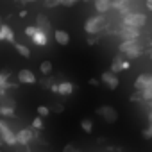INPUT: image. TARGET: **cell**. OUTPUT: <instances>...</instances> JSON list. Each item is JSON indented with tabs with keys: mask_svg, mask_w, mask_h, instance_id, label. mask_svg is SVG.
I'll list each match as a JSON object with an SVG mask.
<instances>
[{
	"mask_svg": "<svg viewBox=\"0 0 152 152\" xmlns=\"http://www.w3.org/2000/svg\"><path fill=\"white\" fill-rule=\"evenodd\" d=\"M107 27H109V22H107V18H106L104 15L91 16V18H88L86 23H84V31H86L90 36H97L99 32L107 31Z\"/></svg>",
	"mask_w": 152,
	"mask_h": 152,
	"instance_id": "obj_1",
	"label": "cell"
},
{
	"mask_svg": "<svg viewBox=\"0 0 152 152\" xmlns=\"http://www.w3.org/2000/svg\"><path fill=\"white\" fill-rule=\"evenodd\" d=\"M118 48H120V54H124L127 59H136L143 54V47L138 41H122Z\"/></svg>",
	"mask_w": 152,
	"mask_h": 152,
	"instance_id": "obj_2",
	"label": "cell"
},
{
	"mask_svg": "<svg viewBox=\"0 0 152 152\" xmlns=\"http://www.w3.org/2000/svg\"><path fill=\"white\" fill-rule=\"evenodd\" d=\"M147 23V16L141 13H131L127 16L122 18V25L124 27H134V29H141Z\"/></svg>",
	"mask_w": 152,
	"mask_h": 152,
	"instance_id": "obj_3",
	"label": "cell"
},
{
	"mask_svg": "<svg viewBox=\"0 0 152 152\" xmlns=\"http://www.w3.org/2000/svg\"><path fill=\"white\" fill-rule=\"evenodd\" d=\"M0 140L2 141H6L7 145H18V141H16V134L11 131V127L4 122V120H0Z\"/></svg>",
	"mask_w": 152,
	"mask_h": 152,
	"instance_id": "obj_4",
	"label": "cell"
},
{
	"mask_svg": "<svg viewBox=\"0 0 152 152\" xmlns=\"http://www.w3.org/2000/svg\"><path fill=\"white\" fill-rule=\"evenodd\" d=\"M97 115L102 116V120H106L107 124H115L118 120V113H116V109L113 106H100L97 109Z\"/></svg>",
	"mask_w": 152,
	"mask_h": 152,
	"instance_id": "obj_5",
	"label": "cell"
},
{
	"mask_svg": "<svg viewBox=\"0 0 152 152\" xmlns=\"http://www.w3.org/2000/svg\"><path fill=\"white\" fill-rule=\"evenodd\" d=\"M150 84H152V73H141V75H138V79L134 81V90L141 93V91H145Z\"/></svg>",
	"mask_w": 152,
	"mask_h": 152,
	"instance_id": "obj_6",
	"label": "cell"
},
{
	"mask_svg": "<svg viewBox=\"0 0 152 152\" xmlns=\"http://www.w3.org/2000/svg\"><path fill=\"white\" fill-rule=\"evenodd\" d=\"M120 38L122 41H138L140 38V29H134V27H120Z\"/></svg>",
	"mask_w": 152,
	"mask_h": 152,
	"instance_id": "obj_7",
	"label": "cell"
},
{
	"mask_svg": "<svg viewBox=\"0 0 152 152\" xmlns=\"http://www.w3.org/2000/svg\"><path fill=\"white\" fill-rule=\"evenodd\" d=\"M32 140H34V129L32 127H25V129L16 132V141L20 145H29Z\"/></svg>",
	"mask_w": 152,
	"mask_h": 152,
	"instance_id": "obj_8",
	"label": "cell"
},
{
	"mask_svg": "<svg viewBox=\"0 0 152 152\" xmlns=\"http://www.w3.org/2000/svg\"><path fill=\"white\" fill-rule=\"evenodd\" d=\"M100 83H104L109 90H116L118 84H120V81H118V77H116V73H113V72H104V73L100 75Z\"/></svg>",
	"mask_w": 152,
	"mask_h": 152,
	"instance_id": "obj_9",
	"label": "cell"
},
{
	"mask_svg": "<svg viewBox=\"0 0 152 152\" xmlns=\"http://www.w3.org/2000/svg\"><path fill=\"white\" fill-rule=\"evenodd\" d=\"M18 81H20L22 84H34V83H36V75H34L31 70L23 68V70L18 72Z\"/></svg>",
	"mask_w": 152,
	"mask_h": 152,
	"instance_id": "obj_10",
	"label": "cell"
},
{
	"mask_svg": "<svg viewBox=\"0 0 152 152\" xmlns=\"http://www.w3.org/2000/svg\"><path fill=\"white\" fill-rule=\"evenodd\" d=\"M113 7H115V9H118V13L122 15V18H124V16H127V15H131L129 0H113Z\"/></svg>",
	"mask_w": 152,
	"mask_h": 152,
	"instance_id": "obj_11",
	"label": "cell"
},
{
	"mask_svg": "<svg viewBox=\"0 0 152 152\" xmlns=\"http://www.w3.org/2000/svg\"><path fill=\"white\" fill-rule=\"evenodd\" d=\"M93 6L99 15H106L113 7V0H93Z\"/></svg>",
	"mask_w": 152,
	"mask_h": 152,
	"instance_id": "obj_12",
	"label": "cell"
},
{
	"mask_svg": "<svg viewBox=\"0 0 152 152\" xmlns=\"http://www.w3.org/2000/svg\"><path fill=\"white\" fill-rule=\"evenodd\" d=\"M36 27H38V31L48 34L50 32V22H48V18L45 15H38L36 16Z\"/></svg>",
	"mask_w": 152,
	"mask_h": 152,
	"instance_id": "obj_13",
	"label": "cell"
},
{
	"mask_svg": "<svg viewBox=\"0 0 152 152\" xmlns=\"http://www.w3.org/2000/svg\"><path fill=\"white\" fill-rule=\"evenodd\" d=\"M54 39L57 41V45H68L70 43V34L66 32V31H63V29H56L54 31Z\"/></svg>",
	"mask_w": 152,
	"mask_h": 152,
	"instance_id": "obj_14",
	"label": "cell"
},
{
	"mask_svg": "<svg viewBox=\"0 0 152 152\" xmlns=\"http://www.w3.org/2000/svg\"><path fill=\"white\" fill-rule=\"evenodd\" d=\"M32 43H34V45H38V47H45V45L48 43V34H45V32L38 31V32H36V36L32 38Z\"/></svg>",
	"mask_w": 152,
	"mask_h": 152,
	"instance_id": "obj_15",
	"label": "cell"
},
{
	"mask_svg": "<svg viewBox=\"0 0 152 152\" xmlns=\"http://www.w3.org/2000/svg\"><path fill=\"white\" fill-rule=\"evenodd\" d=\"M0 29H2V32H4V39H6V41H9V43H13V45L16 43V41H15V32H13V29H11L9 25L4 23Z\"/></svg>",
	"mask_w": 152,
	"mask_h": 152,
	"instance_id": "obj_16",
	"label": "cell"
},
{
	"mask_svg": "<svg viewBox=\"0 0 152 152\" xmlns=\"http://www.w3.org/2000/svg\"><path fill=\"white\" fill-rule=\"evenodd\" d=\"M73 93V84L70 81H63L59 84V95H72Z\"/></svg>",
	"mask_w": 152,
	"mask_h": 152,
	"instance_id": "obj_17",
	"label": "cell"
},
{
	"mask_svg": "<svg viewBox=\"0 0 152 152\" xmlns=\"http://www.w3.org/2000/svg\"><path fill=\"white\" fill-rule=\"evenodd\" d=\"M0 106H2V107H11V109H15V107H16V100H15L11 95H4V97H0Z\"/></svg>",
	"mask_w": 152,
	"mask_h": 152,
	"instance_id": "obj_18",
	"label": "cell"
},
{
	"mask_svg": "<svg viewBox=\"0 0 152 152\" xmlns=\"http://www.w3.org/2000/svg\"><path fill=\"white\" fill-rule=\"evenodd\" d=\"M9 77H11V72H9V70H4L2 73H0V90H9V88H7Z\"/></svg>",
	"mask_w": 152,
	"mask_h": 152,
	"instance_id": "obj_19",
	"label": "cell"
},
{
	"mask_svg": "<svg viewBox=\"0 0 152 152\" xmlns=\"http://www.w3.org/2000/svg\"><path fill=\"white\" fill-rule=\"evenodd\" d=\"M122 56H116L115 59H113V63H111V70L109 72H113V73H118V72H122Z\"/></svg>",
	"mask_w": 152,
	"mask_h": 152,
	"instance_id": "obj_20",
	"label": "cell"
},
{
	"mask_svg": "<svg viewBox=\"0 0 152 152\" xmlns=\"http://www.w3.org/2000/svg\"><path fill=\"white\" fill-rule=\"evenodd\" d=\"M15 48H16V52H18L22 57H31L29 47H25V45H22V43H15Z\"/></svg>",
	"mask_w": 152,
	"mask_h": 152,
	"instance_id": "obj_21",
	"label": "cell"
},
{
	"mask_svg": "<svg viewBox=\"0 0 152 152\" xmlns=\"http://www.w3.org/2000/svg\"><path fill=\"white\" fill-rule=\"evenodd\" d=\"M81 127H83V131H84L86 134H91V132H93V122H91L90 118L81 120Z\"/></svg>",
	"mask_w": 152,
	"mask_h": 152,
	"instance_id": "obj_22",
	"label": "cell"
},
{
	"mask_svg": "<svg viewBox=\"0 0 152 152\" xmlns=\"http://www.w3.org/2000/svg\"><path fill=\"white\" fill-rule=\"evenodd\" d=\"M39 70H41L43 75H50V73H52V63H50V61H43V63L39 64Z\"/></svg>",
	"mask_w": 152,
	"mask_h": 152,
	"instance_id": "obj_23",
	"label": "cell"
},
{
	"mask_svg": "<svg viewBox=\"0 0 152 152\" xmlns=\"http://www.w3.org/2000/svg\"><path fill=\"white\" fill-rule=\"evenodd\" d=\"M141 100H143V102H150V100H152V84H150L145 91H141Z\"/></svg>",
	"mask_w": 152,
	"mask_h": 152,
	"instance_id": "obj_24",
	"label": "cell"
},
{
	"mask_svg": "<svg viewBox=\"0 0 152 152\" xmlns=\"http://www.w3.org/2000/svg\"><path fill=\"white\" fill-rule=\"evenodd\" d=\"M0 116L13 118V116H15V109H11V107H2V106H0Z\"/></svg>",
	"mask_w": 152,
	"mask_h": 152,
	"instance_id": "obj_25",
	"label": "cell"
},
{
	"mask_svg": "<svg viewBox=\"0 0 152 152\" xmlns=\"http://www.w3.org/2000/svg\"><path fill=\"white\" fill-rule=\"evenodd\" d=\"M39 84H41L45 90H50L56 83H54V79H52V77H50V79H48V77H45V79H41V81H39Z\"/></svg>",
	"mask_w": 152,
	"mask_h": 152,
	"instance_id": "obj_26",
	"label": "cell"
},
{
	"mask_svg": "<svg viewBox=\"0 0 152 152\" xmlns=\"http://www.w3.org/2000/svg\"><path fill=\"white\" fill-rule=\"evenodd\" d=\"M32 129H34V131H41V129H43V118H41V116H36V118L32 120Z\"/></svg>",
	"mask_w": 152,
	"mask_h": 152,
	"instance_id": "obj_27",
	"label": "cell"
},
{
	"mask_svg": "<svg viewBox=\"0 0 152 152\" xmlns=\"http://www.w3.org/2000/svg\"><path fill=\"white\" fill-rule=\"evenodd\" d=\"M36 32H38V27H36V25H29V27H25V36H29L31 39L36 36Z\"/></svg>",
	"mask_w": 152,
	"mask_h": 152,
	"instance_id": "obj_28",
	"label": "cell"
},
{
	"mask_svg": "<svg viewBox=\"0 0 152 152\" xmlns=\"http://www.w3.org/2000/svg\"><path fill=\"white\" fill-rule=\"evenodd\" d=\"M36 111H38V116H41V118L50 115V107H47V106H38V109H36Z\"/></svg>",
	"mask_w": 152,
	"mask_h": 152,
	"instance_id": "obj_29",
	"label": "cell"
},
{
	"mask_svg": "<svg viewBox=\"0 0 152 152\" xmlns=\"http://www.w3.org/2000/svg\"><path fill=\"white\" fill-rule=\"evenodd\" d=\"M50 111H54V113H63V111H64V106H63L61 102H54V104H50Z\"/></svg>",
	"mask_w": 152,
	"mask_h": 152,
	"instance_id": "obj_30",
	"label": "cell"
},
{
	"mask_svg": "<svg viewBox=\"0 0 152 152\" xmlns=\"http://www.w3.org/2000/svg\"><path fill=\"white\" fill-rule=\"evenodd\" d=\"M141 136H143L145 140H150V138H152V125L145 127V129H143V132H141Z\"/></svg>",
	"mask_w": 152,
	"mask_h": 152,
	"instance_id": "obj_31",
	"label": "cell"
},
{
	"mask_svg": "<svg viewBox=\"0 0 152 152\" xmlns=\"http://www.w3.org/2000/svg\"><path fill=\"white\" fill-rule=\"evenodd\" d=\"M63 152H81V150H79L77 147H75V145H72V143H70V145H64Z\"/></svg>",
	"mask_w": 152,
	"mask_h": 152,
	"instance_id": "obj_32",
	"label": "cell"
},
{
	"mask_svg": "<svg viewBox=\"0 0 152 152\" xmlns=\"http://www.w3.org/2000/svg\"><path fill=\"white\" fill-rule=\"evenodd\" d=\"M129 99H131L132 102H140V100H141V93H140V91H136V93H132ZM141 102H143V100H141Z\"/></svg>",
	"mask_w": 152,
	"mask_h": 152,
	"instance_id": "obj_33",
	"label": "cell"
},
{
	"mask_svg": "<svg viewBox=\"0 0 152 152\" xmlns=\"http://www.w3.org/2000/svg\"><path fill=\"white\" fill-rule=\"evenodd\" d=\"M77 2H79V0H63V6L64 7H72V6H75Z\"/></svg>",
	"mask_w": 152,
	"mask_h": 152,
	"instance_id": "obj_34",
	"label": "cell"
},
{
	"mask_svg": "<svg viewBox=\"0 0 152 152\" xmlns=\"http://www.w3.org/2000/svg\"><path fill=\"white\" fill-rule=\"evenodd\" d=\"M86 43H88V45H97V43H99V38L91 36V38H88V39H86Z\"/></svg>",
	"mask_w": 152,
	"mask_h": 152,
	"instance_id": "obj_35",
	"label": "cell"
},
{
	"mask_svg": "<svg viewBox=\"0 0 152 152\" xmlns=\"http://www.w3.org/2000/svg\"><path fill=\"white\" fill-rule=\"evenodd\" d=\"M88 84H90V86H99V84H100V81H99V79H95V77H91V79L88 81Z\"/></svg>",
	"mask_w": 152,
	"mask_h": 152,
	"instance_id": "obj_36",
	"label": "cell"
},
{
	"mask_svg": "<svg viewBox=\"0 0 152 152\" xmlns=\"http://www.w3.org/2000/svg\"><path fill=\"white\" fill-rule=\"evenodd\" d=\"M129 68H131V63L129 61H124L122 63V70H129Z\"/></svg>",
	"mask_w": 152,
	"mask_h": 152,
	"instance_id": "obj_37",
	"label": "cell"
},
{
	"mask_svg": "<svg viewBox=\"0 0 152 152\" xmlns=\"http://www.w3.org/2000/svg\"><path fill=\"white\" fill-rule=\"evenodd\" d=\"M50 91H54V93H59V84H54V86L50 88Z\"/></svg>",
	"mask_w": 152,
	"mask_h": 152,
	"instance_id": "obj_38",
	"label": "cell"
},
{
	"mask_svg": "<svg viewBox=\"0 0 152 152\" xmlns=\"http://www.w3.org/2000/svg\"><path fill=\"white\" fill-rule=\"evenodd\" d=\"M145 6H147V9H148V11H152V0H147Z\"/></svg>",
	"mask_w": 152,
	"mask_h": 152,
	"instance_id": "obj_39",
	"label": "cell"
},
{
	"mask_svg": "<svg viewBox=\"0 0 152 152\" xmlns=\"http://www.w3.org/2000/svg\"><path fill=\"white\" fill-rule=\"evenodd\" d=\"M25 16H27V9H22L20 11V18H25Z\"/></svg>",
	"mask_w": 152,
	"mask_h": 152,
	"instance_id": "obj_40",
	"label": "cell"
},
{
	"mask_svg": "<svg viewBox=\"0 0 152 152\" xmlns=\"http://www.w3.org/2000/svg\"><path fill=\"white\" fill-rule=\"evenodd\" d=\"M0 41H6V39H4V32H2V29H0Z\"/></svg>",
	"mask_w": 152,
	"mask_h": 152,
	"instance_id": "obj_41",
	"label": "cell"
},
{
	"mask_svg": "<svg viewBox=\"0 0 152 152\" xmlns=\"http://www.w3.org/2000/svg\"><path fill=\"white\" fill-rule=\"evenodd\" d=\"M148 124H150V125H152V111H150V113H148Z\"/></svg>",
	"mask_w": 152,
	"mask_h": 152,
	"instance_id": "obj_42",
	"label": "cell"
},
{
	"mask_svg": "<svg viewBox=\"0 0 152 152\" xmlns=\"http://www.w3.org/2000/svg\"><path fill=\"white\" fill-rule=\"evenodd\" d=\"M148 56H150V59H152V47H150V50H148Z\"/></svg>",
	"mask_w": 152,
	"mask_h": 152,
	"instance_id": "obj_43",
	"label": "cell"
},
{
	"mask_svg": "<svg viewBox=\"0 0 152 152\" xmlns=\"http://www.w3.org/2000/svg\"><path fill=\"white\" fill-rule=\"evenodd\" d=\"M23 2H25V4H29V2H34V0H23Z\"/></svg>",
	"mask_w": 152,
	"mask_h": 152,
	"instance_id": "obj_44",
	"label": "cell"
},
{
	"mask_svg": "<svg viewBox=\"0 0 152 152\" xmlns=\"http://www.w3.org/2000/svg\"><path fill=\"white\" fill-rule=\"evenodd\" d=\"M148 106H150V111H152V100H150V102H148Z\"/></svg>",
	"mask_w": 152,
	"mask_h": 152,
	"instance_id": "obj_45",
	"label": "cell"
},
{
	"mask_svg": "<svg viewBox=\"0 0 152 152\" xmlns=\"http://www.w3.org/2000/svg\"><path fill=\"white\" fill-rule=\"evenodd\" d=\"M2 25H4V23H2V18H0V27H2Z\"/></svg>",
	"mask_w": 152,
	"mask_h": 152,
	"instance_id": "obj_46",
	"label": "cell"
},
{
	"mask_svg": "<svg viewBox=\"0 0 152 152\" xmlns=\"http://www.w3.org/2000/svg\"><path fill=\"white\" fill-rule=\"evenodd\" d=\"M16 2H23V0H16Z\"/></svg>",
	"mask_w": 152,
	"mask_h": 152,
	"instance_id": "obj_47",
	"label": "cell"
},
{
	"mask_svg": "<svg viewBox=\"0 0 152 152\" xmlns=\"http://www.w3.org/2000/svg\"><path fill=\"white\" fill-rule=\"evenodd\" d=\"M0 143H2V140H0Z\"/></svg>",
	"mask_w": 152,
	"mask_h": 152,
	"instance_id": "obj_48",
	"label": "cell"
},
{
	"mask_svg": "<svg viewBox=\"0 0 152 152\" xmlns=\"http://www.w3.org/2000/svg\"><path fill=\"white\" fill-rule=\"evenodd\" d=\"M150 47H152V43H150Z\"/></svg>",
	"mask_w": 152,
	"mask_h": 152,
	"instance_id": "obj_49",
	"label": "cell"
}]
</instances>
